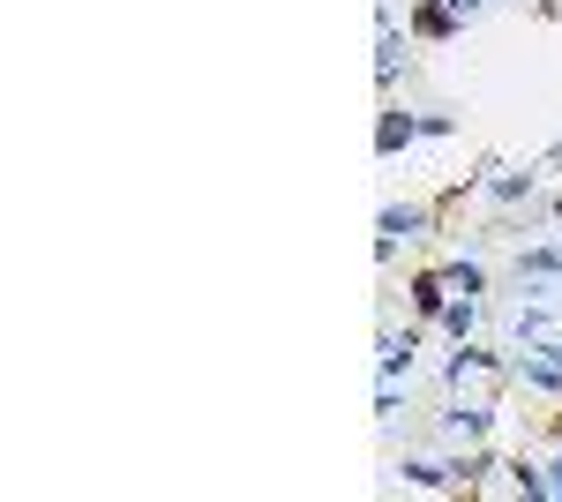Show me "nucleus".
Masks as SVG:
<instances>
[{"label":"nucleus","mask_w":562,"mask_h":502,"mask_svg":"<svg viewBox=\"0 0 562 502\" xmlns=\"http://www.w3.org/2000/svg\"><path fill=\"white\" fill-rule=\"evenodd\" d=\"M548 435H555V443H562V413H555V427H548Z\"/></svg>","instance_id":"nucleus-18"},{"label":"nucleus","mask_w":562,"mask_h":502,"mask_svg":"<svg viewBox=\"0 0 562 502\" xmlns=\"http://www.w3.org/2000/svg\"><path fill=\"white\" fill-rule=\"evenodd\" d=\"M540 337H548V308L532 300V308H525V315H518V345H540Z\"/></svg>","instance_id":"nucleus-14"},{"label":"nucleus","mask_w":562,"mask_h":502,"mask_svg":"<svg viewBox=\"0 0 562 502\" xmlns=\"http://www.w3.org/2000/svg\"><path fill=\"white\" fill-rule=\"evenodd\" d=\"M450 8H458V15H480V8H487V0H450Z\"/></svg>","instance_id":"nucleus-16"},{"label":"nucleus","mask_w":562,"mask_h":502,"mask_svg":"<svg viewBox=\"0 0 562 502\" xmlns=\"http://www.w3.org/2000/svg\"><path fill=\"white\" fill-rule=\"evenodd\" d=\"M450 472H458V495H473V488H487V472H510V465L495 458V450H480V443H465L450 458Z\"/></svg>","instance_id":"nucleus-9"},{"label":"nucleus","mask_w":562,"mask_h":502,"mask_svg":"<svg viewBox=\"0 0 562 502\" xmlns=\"http://www.w3.org/2000/svg\"><path fill=\"white\" fill-rule=\"evenodd\" d=\"M405 293H413V315H420V323H435V315L450 308V278H442V263L413 270V286H405Z\"/></svg>","instance_id":"nucleus-7"},{"label":"nucleus","mask_w":562,"mask_h":502,"mask_svg":"<svg viewBox=\"0 0 562 502\" xmlns=\"http://www.w3.org/2000/svg\"><path fill=\"white\" fill-rule=\"evenodd\" d=\"M405 45H413V31H397V15H383V38H375V83H397V68H405Z\"/></svg>","instance_id":"nucleus-10"},{"label":"nucleus","mask_w":562,"mask_h":502,"mask_svg":"<svg viewBox=\"0 0 562 502\" xmlns=\"http://www.w3.org/2000/svg\"><path fill=\"white\" fill-rule=\"evenodd\" d=\"M532 196H540V172H532V166H510V172L487 180V203H495V210H518V203H532Z\"/></svg>","instance_id":"nucleus-8"},{"label":"nucleus","mask_w":562,"mask_h":502,"mask_svg":"<svg viewBox=\"0 0 562 502\" xmlns=\"http://www.w3.org/2000/svg\"><path fill=\"white\" fill-rule=\"evenodd\" d=\"M413 38H428V45H450L458 31H465V15L450 8V0H413V23H405Z\"/></svg>","instance_id":"nucleus-3"},{"label":"nucleus","mask_w":562,"mask_h":502,"mask_svg":"<svg viewBox=\"0 0 562 502\" xmlns=\"http://www.w3.org/2000/svg\"><path fill=\"white\" fill-rule=\"evenodd\" d=\"M397 480H405V488H420V495H450V488H458V472H450V465H435V458H397Z\"/></svg>","instance_id":"nucleus-11"},{"label":"nucleus","mask_w":562,"mask_h":502,"mask_svg":"<svg viewBox=\"0 0 562 502\" xmlns=\"http://www.w3.org/2000/svg\"><path fill=\"white\" fill-rule=\"evenodd\" d=\"M548 278H562V248H555V241L518 248V286H548Z\"/></svg>","instance_id":"nucleus-12"},{"label":"nucleus","mask_w":562,"mask_h":502,"mask_svg":"<svg viewBox=\"0 0 562 502\" xmlns=\"http://www.w3.org/2000/svg\"><path fill=\"white\" fill-rule=\"evenodd\" d=\"M428 203H383V217H375V263H397V248L405 241H420L428 233Z\"/></svg>","instance_id":"nucleus-1"},{"label":"nucleus","mask_w":562,"mask_h":502,"mask_svg":"<svg viewBox=\"0 0 562 502\" xmlns=\"http://www.w3.org/2000/svg\"><path fill=\"white\" fill-rule=\"evenodd\" d=\"M548 217H555V225H562V188H555V203H548Z\"/></svg>","instance_id":"nucleus-17"},{"label":"nucleus","mask_w":562,"mask_h":502,"mask_svg":"<svg viewBox=\"0 0 562 502\" xmlns=\"http://www.w3.org/2000/svg\"><path fill=\"white\" fill-rule=\"evenodd\" d=\"M495 368H503V353H487V345H473V337H458V353H450L442 382H450V390H465L473 376H495Z\"/></svg>","instance_id":"nucleus-4"},{"label":"nucleus","mask_w":562,"mask_h":502,"mask_svg":"<svg viewBox=\"0 0 562 502\" xmlns=\"http://www.w3.org/2000/svg\"><path fill=\"white\" fill-rule=\"evenodd\" d=\"M405 143H420V113H405V105H383V121H375V158H397Z\"/></svg>","instance_id":"nucleus-6"},{"label":"nucleus","mask_w":562,"mask_h":502,"mask_svg":"<svg viewBox=\"0 0 562 502\" xmlns=\"http://www.w3.org/2000/svg\"><path fill=\"white\" fill-rule=\"evenodd\" d=\"M413 360H420V323H405V331H383L375 382H405V376H413Z\"/></svg>","instance_id":"nucleus-2"},{"label":"nucleus","mask_w":562,"mask_h":502,"mask_svg":"<svg viewBox=\"0 0 562 502\" xmlns=\"http://www.w3.org/2000/svg\"><path fill=\"white\" fill-rule=\"evenodd\" d=\"M442 435H450V443H487V435H495V405H487V398H480V405H450V413H442Z\"/></svg>","instance_id":"nucleus-5"},{"label":"nucleus","mask_w":562,"mask_h":502,"mask_svg":"<svg viewBox=\"0 0 562 502\" xmlns=\"http://www.w3.org/2000/svg\"><path fill=\"white\" fill-rule=\"evenodd\" d=\"M540 472H548V495H562V450H555L548 465H540Z\"/></svg>","instance_id":"nucleus-15"},{"label":"nucleus","mask_w":562,"mask_h":502,"mask_svg":"<svg viewBox=\"0 0 562 502\" xmlns=\"http://www.w3.org/2000/svg\"><path fill=\"white\" fill-rule=\"evenodd\" d=\"M442 278H450V293H487V263L480 255H450Z\"/></svg>","instance_id":"nucleus-13"}]
</instances>
